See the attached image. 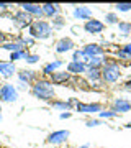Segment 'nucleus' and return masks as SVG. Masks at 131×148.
<instances>
[{"instance_id": "nucleus-1", "label": "nucleus", "mask_w": 131, "mask_h": 148, "mask_svg": "<svg viewBox=\"0 0 131 148\" xmlns=\"http://www.w3.org/2000/svg\"><path fill=\"white\" fill-rule=\"evenodd\" d=\"M31 95L35 99H39L43 102H52L56 99V90L49 79H38L31 86Z\"/></svg>"}, {"instance_id": "nucleus-2", "label": "nucleus", "mask_w": 131, "mask_h": 148, "mask_svg": "<svg viewBox=\"0 0 131 148\" xmlns=\"http://www.w3.org/2000/svg\"><path fill=\"white\" fill-rule=\"evenodd\" d=\"M28 35L33 40H48L52 35V27L46 20H33L28 28Z\"/></svg>"}, {"instance_id": "nucleus-3", "label": "nucleus", "mask_w": 131, "mask_h": 148, "mask_svg": "<svg viewBox=\"0 0 131 148\" xmlns=\"http://www.w3.org/2000/svg\"><path fill=\"white\" fill-rule=\"evenodd\" d=\"M121 71L120 66L115 63V61H110V63H105L103 68H102V81L107 82V84H113L120 79Z\"/></svg>"}, {"instance_id": "nucleus-4", "label": "nucleus", "mask_w": 131, "mask_h": 148, "mask_svg": "<svg viewBox=\"0 0 131 148\" xmlns=\"http://www.w3.org/2000/svg\"><path fill=\"white\" fill-rule=\"evenodd\" d=\"M16 74H18V79H20V82H21V87L33 86L38 79H39L38 71H33V69H20Z\"/></svg>"}, {"instance_id": "nucleus-5", "label": "nucleus", "mask_w": 131, "mask_h": 148, "mask_svg": "<svg viewBox=\"0 0 131 148\" xmlns=\"http://www.w3.org/2000/svg\"><path fill=\"white\" fill-rule=\"evenodd\" d=\"M12 20L18 28H30V25L33 23V16L28 15L26 12L23 10H16L13 15H12Z\"/></svg>"}, {"instance_id": "nucleus-6", "label": "nucleus", "mask_w": 131, "mask_h": 148, "mask_svg": "<svg viewBox=\"0 0 131 148\" xmlns=\"http://www.w3.org/2000/svg\"><path fill=\"white\" fill-rule=\"evenodd\" d=\"M72 74L67 73V71H56L49 76V81H51L52 86H66L72 81Z\"/></svg>"}, {"instance_id": "nucleus-7", "label": "nucleus", "mask_w": 131, "mask_h": 148, "mask_svg": "<svg viewBox=\"0 0 131 148\" xmlns=\"http://www.w3.org/2000/svg\"><path fill=\"white\" fill-rule=\"evenodd\" d=\"M0 99L5 102H15L18 99V90L12 84H2V87H0Z\"/></svg>"}, {"instance_id": "nucleus-8", "label": "nucleus", "mask_w": 131, "mask_h": 148, "mask_svg": "<svg viewBox=\"0 0 131 148\" xmlns=\"http://www.w3.org/2000/svg\"><path fill=\"white\" fill-rule=\"evenodd\" d=\"M84 30L90 35H98L105 30V23L103 21L97 20V18H90L89 21H85L84 23Z\"/></svg>"}, {"instance_id": "nucleus-9", "label": "nucleus", "mask_w": 131, "mask_h": 148, "mask_svg": "<svg viewBox=\"0 0 131 148\" xmlns=\"http://www.w3.org/2000/svg\"><path fill=\"white\" fill-rule=\"evenodd\" d=\"M75 110L80 114H95V112H102V104L100 102H92V104H84V102H77L75 104Z\"/></svg>"}, {"instance_id": "nucleus-10", "label": "nucleus", "mask_w": 131, "mask_h": 148, "mask_svg": "<svg viewBox=\"0 0 131 148\" xmlns=\"http://www.w3.org/2000/svg\"><path fill=\"white\" fill-rule=\"evenodd\" d=\"M69 135H71V132L69 130H58V132H52L48 135L46 142L51 143V145H59V143L66 142L69 138Z\"/></svg>"}, {"instance_id": "nucleus-11", "label": "nucleus", "mask_w": 131, "mask_h": 148, "mask_svg": "<svg viewBox=\"0 0 131 148\" xmlns=\"http://www.w3.org/2000/svg\"><path fill=\"white\" fill-rule=\"evenodd\" d=\"M111 110L116 112V114H126V112L131 110V101H126V99H115V101H113V106H111Z\"/></svg>"}, {"instance_id": "nucleus-12", "label": "nucleus", "mask_w": 131, "mask_h": 148, "mask_svg": "<svg viewBox=\"0 0 131 148\" xmlns=\"http://www.w3.org/2000/svg\"><path fill=\"white\" fill-rule=\"evenodd\" d=\"M74 41L71 40L69 36H64L61 38L58 43H56V53L62 54V53H67V51H71V49H74Z\"/></svg>"}, {"instance_id": "nucleus-13", "label": "nucleus", "mask_w": 131, "mask_h": 148, "mask_svg": "<svg viewBox=\"0 0 131 148\" xmlns=\"http://www.w3.org/2000/svg\"><path fill=\"white\" fill-rule=\"evenodd\" d=\"M41 8H43V16H46V18H54L61 12V5H58V3H43Z\"/></svg>"}, {"instance_id": "nucleus-14", "label": "nucleus", "mask_w": 131, "mask_h": 148, "mask_svg": "<svg viewBox=\"0 0 131 148\" xmlns=\"http://www.w3.org/2000/svg\"><path fill=\"white\" fill-rule=\"evenodd\" d=\"M82 51L87 58H95V56H100V54L103 53V48L97 45V43H89V45H85L82 48Z\"/></svg>"}, {"instance_id": "nucleus-15", "label": "nucleus", "mask_w": 131, "mask_h": 148, "mask_svg": "<svg viewBox=\"0 0 131 148\" xmlns=\"http://www.w3.org/2000/svg\"><path fill=\"white\" fill-rule=\"evenodd\" d=\"M20 7H21V10L26 12L28 15L38 16V20L43 16V8H41V5H36V3H20Z\"/></svg>"}, {"instance_id": "nucleus-16", "label": "nucleus", "mask_w": 131, "mask_h": 148, "mask_svg": "<svg viewBox=\"0 0 131 148\" xmlns=\"http://www.w3.org/2000/svg\"><path fill=\"white\" fill-rule=\"evenodd\" d=\"M67 73H71L72 76H80V74L87 73V64L85 63H77V61H71L66 68Z\"/></svg>"}, {"instance_id": "nucleus-17", "label": "nucleus", "mask_w": 131, "mask_h": 148, "mask_svg": "<svg viewBox=\"0 0 131 148\" xmlns=\"http://www.w3.org/2000/svg\"><path fill=\"white\" fill-rule=\"evenodd\" d=\"M16 73V68H15V63H7V61H0V74L7 77V79H10L13 77V74Z\"/></svg>"}, {"instance_id": "nucleus-18", "label": "nucleus", "mask_w": 131, "mask_h": 148, "mask_svg": "<svg viewBox=\"0 0 131 148\" xmlns=\"http://www.w3.org/2000/svg\"><path fill=\"white\" fill-rule=\"evenodd\" d=\"M54 109H58V110H64V112H69L72 107H75L77 101L75 99H69V101H52L49 102Z\"/></svg>"}, {"instance_id": "nucleus-19", "label": "nucleus", "mask_w": 131, "mask_h": 148, "mask_svg": "<svg viewBox=\"0 0 131 148\" xmlns=\"http://www.w3.org/2000/svg\"><path fill=\"white\" fill-rule=\"evenodd\" d=\"M74 16L77 18V20H85L89 21L90 18H94L92 16V10H90L89 7H75V10H74Z\"/></svg>"}, {"instance_id": "nucleus-20", "label": "nucleus", "mask_w": 131, "mask_h": 148, "mask_svg": "<svg viewBox=\"0 0 131 148\" xmlns=\"http://www.w3.org/2000/svg\"><path fill=\"white\" fill-rule=\"evenodd\" d=\"M85 64H87L89 69H100V71H102V68H103V64H105V58H100V56L89 58L85 61Z\"/></svg>"}, {"instance_id": "nucleus-21", "label": "nucleus", "mask_w": 131, "mask_h": 148, "mask_svg": "<svg viewBox=\"0 0 131 148\" xmlns=\"http://www.w3.org/2000/svg\"><path fill=\"white\" fill-rule=\"evenodd\" d=\"M87 79H89L90 84H95V82H100L102 81V71L100 69H89L87 68Z\"/></svg>"}, {"instance_id": "nucleus-22", "label": "nucleus", "mask_w": 131, "mask_h": 148, "mask_svg": "<svg viewBox=\"0 0 131 148\" xmlns=\"http://www.w3.org/2000/svg\"><path fill=\"white\" fill-rule=\"evenodd\" d=\"M62 66V61H52V63H48L44 68H43V76H51L52 73H56V69Z\"/></svg>"}, {"instance_id": "nucleus-23", "label": "nucleus", "mask_w": 131, "mask_h": 148, "mask_svg": "<svg viewBox=\"0 0 131 148\" xmlns=\"http://www.w3.org/2000/svg\"><path fill=\"white\" fill-rule=\"evenodd\" d=\"M26 56H28V51H26V49H21V51L12 53L10 59H12V63H13V61H18V59H26Z\"/></svg>"}, {"instance_id": "nucleus-24", "label": "nucleus", "mask_w": 131, "mask_h": 148, "mask_svg": "<svg viewBox=\"0 0 131 148\" xmlns=\"http://www.w3.org/2000/svg\"><path fill=\"white\" fill-rule=\"evenodd\" d=\"M118 30L121 32V35H130L131 23H128V21H118Z\"/></svg>"}, {"instance_id": "nucleus-25", "label": "nucleus", "mask_w": 131, "mask_h": 148, "mask_svg": "<svg viewBox=\"0 0 131 148\" xmlns=\"http://www.w3.org/2000/svg\"><path fill=\"white\" fill-rule=\"evenodd\" d=\"M64 25H66V18H64V16L58 15V16L52 18V25H51L52 28H62Z\"/></svg>"}, {"instance_id": "nucleus-26", "label": "nucleus", "mask_w": 131, "mask_h": 148, "mask_svg": "<svg viewBox=\"0 0 131 148\" xmlns=\"http://www.w3.org/2000/svg\"><path fill=\"white\" fill-rule=\"evenodd\" d=\"M116 10L118 12H130L131 10V2H120V3H116Z\"/></svg>"}, {"instance_id": "nucleus-27", "label": "nucleus", "mask_w": 131, "mask_h": 148, "mask_svg": "<svg viewBox=\"0 0 131 148\" xmlns=\"http://www.w3.org/2000/svg\"><path fill=\"white\" fill-rule=\"evenodd\" d=\"M105 21H107L108 25H115V23H118V15L110 12V13H107V15H105Z\"/></svg>"}, {"instance_id": "nucleus-28", "label": "nucleus", "mask_w": 131, "mask_h": 148, "mask_svg": "<svg viewBox=\"0 0 131 148\" xmlns=\"http://www.w3.org/2000/svg\"><path fill=\"white\" fill-rule=\"evenodd\" d=\"M98 115H100V119H113V117H116L118 114L113 112V110H103V112H100Z\"/></svg>"}, {"instance_id": "nucleus-29", "label": "nucleus", "mask_w": 131, "mask_h": 148, "mask_svg": "<svg viewBox=\"0 0 131 148\" xmlns=\"http://www.w3.org/2000/svg\"><path fill=\"white\" fill-rule=\"evenodd\" d=\"M102 123H103V122L100 120V119H90V120L85 122L87 127H97V125H102Z\"/></svg>"}, {"instance_id": "nucleus-30", "label": "nucleus", "mask_w": 131, "mask_h": 148, "mask_svg": "<svg viewBox=\"0 0 131 148\" xmlns=\"http://www.w3.org/2000/svg\"><path fill=\"white\" fill-rule=\"evenodd\" d=\"M39 61V56L38 54H30L28 53V56H26V63L28 64H35V63H38Z\"/></svg>"}, {"instance_id": "nucleus-31", "label": "nucleus", "mask_w": 131, "mask_h": 148, "mask_svg": "<svg viewBox=\"0 0 131 148\" xmlns=\"http://www.w3.org/2000/svg\"><path fill=\"white\" fill-rule=\"evenodd\" d=\"M8 40H10V35H8V33L0 32V46L5 45V43H8Z\"/></svg>"}, {"instance_id": "nucleus-32", "label": "nucleus", "mask_w": 131, "mask_h": 148, "mask_svg": "<svg viewBox=\"0 0 131 148\" xmlns=\"http://www.w3.org/2000/svg\"><path fill=\"white\" fill-rule=\"evenodd\" d=\"M121 89L126 90V92H131V81H126L125 84L121 86Z\"/></svg>"}, {"instance_id": "nucleus-33", "label": "nucleus", "mask_w": 131, "mask_h": 148, "mask_svg": "<svg viewBox=\"0 0 131 148\" xmlns=\"http://www.w3.org/2000/svg\"><path fill=\"white\" fill-rule=\"evenodd\" d=\"M121 49H123V51H125V53H126V54H128V56L131 58V43H128V45H125V46L121 48Z\"/></svg>"}, {"instance_id": "nucleus-34", "label": "nucleus", "mask_w": 131, "mask_h": 148, "mask_svg": "<svg viewBox=\"0 0 131 148\" xmlns=\"http://www.w3.org/2000/svg\"><path fill=\"white\" fill-rule=\"evenodd\" d=\"M8 8H10V5H8V3H0V13H5Z\"/></svg>"}, {"instance_id": "nucleus-35", "label": "nucleus", "mask_w": 131, "mask_h": 148, "mask_svg": "<svg viewBox=\"0 0 131 148\" xmlns=\"http://www.w3.org/2000/svg\"><path fill=\"white\" fill-rule=\"evenodd\" d=\"M59 117H61V119L64 120V119H71V117H72V114H71V112H62V114H61Z\"/></svg>"}, {"instance_id": "nucleus-36", "label": "nucleus", "mask_w": 131, "mask_h": 148, "mask_svg": "<svg viewBox=\"0 0 131 148\" xmlns=\"http://www.w3.org/2000/svg\"><path fill=\"white\" fill-rule=\"evenodd\" d=\"M125 128H131V122H128V123H126V125H125Z\"/></svg>"}, {"instance_id": "nucleus-37", "label": "nucleus", "mask_w": 131, "mask_h": 148, "mask_svg": "<svg viewBox=\"0 0 131 148\" xmlns=\"http://www.w3.org/2000/svg\"><path fill=\"white\" fill-rule=\"evenodd\" d=\"M79 148H89V145H82V147H79Z\"/></svg>"}, {"instance_id": "nucleus-38", "label": "nucleus", "mask_w": 131, "mask_h": 148, "mask_svg": "<svg viewBox=\"0 0 131 148\" xmlns=\"http://www.w3.org/2000/svg\"><path fill=\"white\" fill-rule=\"evenodd\" d=\"M0 120H2V115H0Z\"/></svg>"}, {"instance_id": "nucleus-39", "label": "nucleus", "mask_w": 131, "mask_h": 148, "mask_svg": "<svg viewBox=\"0 0 131 148\" xmlns=\"http://www.w3.org/2000/svg\"><path fill=\"white\" fill-rule=\"evenodd\" d=\"M0 112H2V107H0Z\"/></svg>"}, {"instance_id": "nucleus-40", "label": "nucleus", "mask_w": 131, "mask_h": 148, "mask_svg": "<svg viewBox=\"0 0 131 148\" xmlns=\"http://www.w3.org/2000/svg\"><path fill=\"white\" fill-rule=\"evenodd\" d=\"M0 87H2V84H0Z\"/></svg>"}]
</instances>
